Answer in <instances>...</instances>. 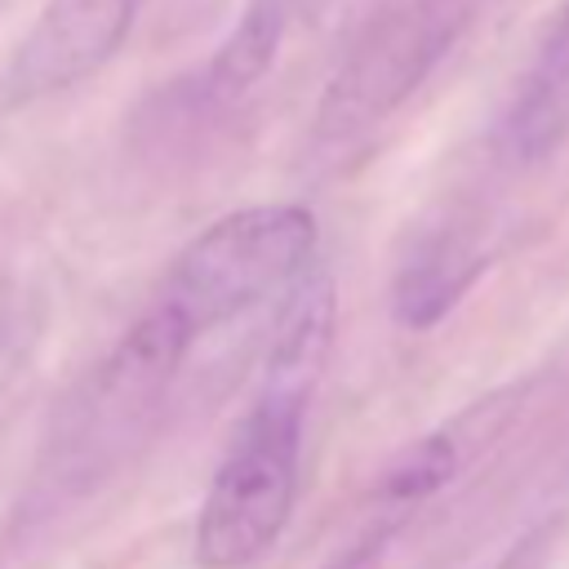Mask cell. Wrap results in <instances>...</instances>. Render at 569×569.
Wrapping results in <instances>:
<instances>
[{"instance_id":"7c38bea8","label":"cell","mask_w":569,"mask_h":569,"mask_svg":"<svg viewBox=\"0 0 569 569\" xmlns=\"http://www.w3.org/2000/svg\"><path fill=\"white\" fill-rule=\"evenodd\" d=\"M325 4H329V0H289V9H293V18H298V22L316 18V13L325 9Z\"/></svg>"},{"instance_id":"ba28073f","label":"cell","mask_w":569,"mask_h":569,"mask_svg":"<svg viewBox=\"0 0 569 569\" xmlns=\"http://www.w3.org/2000/svg\"><path fill=\"white\" fill-rule=\"evenodd\" d=\"M453 462H458V449H453L449 436H427V440H418L409 453H400V458L387 467V476H382V485H378L382 516L405 520V511H409L413 502H422L427 493H436V489L449 480Z\"/></svg>"},{"instance_id":"3957f363","label":"cell","mask_w":569,"mask_h":569,"mask_svg":"<svg viewBox=\"0 0 569 569\" xmlns=\"http://www.w3.org/2000/svg\"><path fill=\"white\" fill-rule=\"evenodd\" d=\"M467 27L462 0H400L382 9L338 58L311 120L320 151H338L396 116L445 62Z\"/></svg>"},{"instance_id":"9c48e42d","label":"cell","mask_w":569,"mask_h":569,"mask_svg":"<svg viewBox=\"0 0 569 569\" xmlns=\"http://www.w3.org/2000/svg\"><path fill=\"white\" fill-rule=\"evenodd\" d=\"M40 329H44L40 302L13 284H0V400L18 387L22 369L31 365L40 347Z\"/></svg>"},{"instance_id":"8fae6325","label":"cell","mask_w":569,"mask_h":569,"mask_svg":"<svg viewBox=\"0 0 569 569\" xmlns=\"http://www.w3.org/2000/svg\"><path fill=\"white\" fill-rule=\"evenodd\" d=\"M556 533H560V516H547L538 525H529L502 556L493 569H547L551 551H556Z\"/></svg>"},{"instance_id":"277c9868","label":"cell","mask_w":569,"mask_h":569,"mask_svg":"<svg viewBox=\"0 0 569 569\" xmlns=\"http://www.w3.org/2000/svg\"><path fill=\"white\" fill-rule=\"evenodd\" d=\"M138 9L142 0H44L0 76V102L27 107L102 71L129 40Z\"/></svg>"},{"instance_id":"52a82bcc","label":"cell","mask_w":569,"mask_h":569,"mask_svg":"<svg viewBox=\"0 0 569 569\" xmlns=\"http://www.w3.org/2000/svg\"><path fill=\"white\" fill-rule=\"evenodd\" d=\"M471 276H476V258H471V249L458 236H431V240H422L405 258V267L396 271V284H391V311H396V320L409 325V329L436 325L462 298V289L471 284Z\"/></svg>"},{"instance_id":"7a4b0ae2","label":"cell","mask_w":569,"mask_h":569,"mask_svg":"<svg viewBox=\"0 0 569 569\" xmlns=\"http://www.w3.org/2000/svg\"><path fill=\"white\" fill-rule=\"evenodd\" d=\"M333 347V280L311 267L289 293L271 333L258 387L240 413L196 511L191 556L200 569H249L284 533L298 489L307 413Z\"/></svg>"},{"instance_id":"5b68a950","label":"cell","mask_w":569,"mask_h":569,"mask_svg":"<svg viewBox=\"0 0 569 569\" xmlns=\"http://www.w3.org/2000/svg\"><path fill=\"white\" fill-rule=\"evenodd\" d=\"M565 133H569V4L556 13L529 71L520 76L511 107L498 124V147L511 160L529 164L547 156Z\"/></svg>"},{"instance_id":"6da1fadb","label":"cell","mask_w":569,"mask_h":569,"mask_svg":"<svg viewBox=\"0 0 569 569\" xmlns=\"http://www.w3.org/2000/svg\"><path fill=\"white\" fill-rule=\"evenodd\" d=\"M316 244L320 231L302 204H249L196 231L84 382L76 445L120 440L151 422L191 351L253 307L284 298L316 267Z\"/></svg>"},{"instance_id":"8992f818","label":"cell","mask_w":569,"mask_h":569,"mask_svg":"<svg viewBox=\"0 0 569 569\" xmlns=\"http://www.w3.org/2000/svg\"><path fill=\"white\" fill-rule=\"evenodd\" d=\"M293 9L289 0H249L227 31V40L213 49V58L191 76L187 102L191 111H227L240 102L280 58L284 36L293 31Z\"/></svg>"},{"instance_id":"30bf717a","label":"cell","mask_w":569,"mask_h":569,"mask_svg":"<svg viewBox=\"0 0 569 569\" xmlns=\"http://www.w3.org/2000/svg\"><path fill=\"white\" fill-rule=\"evenodd\" d=\"M396 529H400L396 516H378L360 538H351V542H347L333 560H325L320 569H378L382 556H387V547H391V538H396Z\"/></svg>"}]
</instances>
